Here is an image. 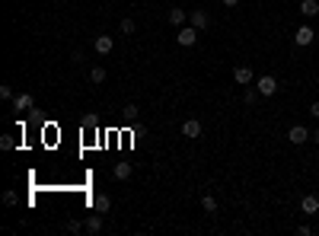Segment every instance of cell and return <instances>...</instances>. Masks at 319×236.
<instances>
[{"mask_svg": "<svg viewBox=\"0 0 319 236\" xmlns=\"http://www.w3.org/2000/svg\"><path fill=\"white\" fill-rule=\"evenodd\" d=\"M310 137H313V134H310V128H303V125H291V128H287V140H291L294 147H303Z\"/></svg>", "mask_w": 319, "mask_h": 236, "instance_id": "1", "label": "cell"}, {"mask_svg": "<svg viewBox=\"0 0 319 236\" xmlns=\"http://www.w3.org/2000/svg\"><path fill=\"white\" fill-rule=\"evenodd\" d=\"M176 42L182 45V48H192V45L198 42V29L188 22V26H179V32H176Z\"/></svg>", "mask_w": 319, "mask_h": 236, "instance_id": "2", "label": "cell"}, {"mask_svg": "<svg viewBox=\"0 0 319 236\" xmlns=\"http://www.w3.org/2000/svg\"><path fill=\"white\" fill-rule=\"evenodd\" d=\"M233 80H236L240 86H252V83H255V74H252L249 64H240V67L233 70Z\"/></svg>", "mask_w": 319, "mask_h": 236, "instance_id": "3", "label": "cell"}, {"mask_svg": "<svg viewBox=\"0 0 319 236\" xmlns=\"http://www.w3.org/2000/svg\"><path fill=\"white\" fill-rule=\"evenodd\" d=\"M255 90L262 93V96H275V93H278V80L271 77V74H265V77L255 80Z\"/></svg>", "mask_w": 319, "mask_h": 236, "instance_id": "4", "label": "cell"}, {"mask_svg": "<svg viewBox=\"0 0 319 236\" xmlns=\"http://www.w3.org/2000/svg\"><path fill=\"white\" fill-rule=\"evenodd\" d=\"M313 42H316L313 26H300L297 32H294V45H300V48H306V45H313Z\"/></svg>", "mask_w": 319, "mask_h": 236, "instance_id": "5", "label": "cell"}, {"mask_svg": "<svg viewBox=\"0 0 319 236\" xmlns=\"http://www.w3.org/2000/svg\"><path fill=\"white\" fill-rule=\"evenodd\" d=\"M10 102H13V112H29V109H32V105H35V99H32V93H16V96H13V99H10Z\"/></svg>", "mask_w": 319, "mask_h": 236, "instance_id": "6", "label": "cell"}, {"mask_svg": "<svg viewBox=\"0 0 319 236\" xmlns=\"http://www.w3.org/2000/svg\"><path fill=\"white\" fill-rule=\"evenodd\" d=\"M188 22H192L198 32H205V29L211 26V16L205 13V10H192V13H188Z\"/></svg>", "mask_w": 319, "mask_h": 236, "instance_id": "7", "label": "cell"}, {"mask_svg": "<svg viewBox=\"0 0 319 236\" xmlns=\"http://www.w3.org/2000/svg\"><path fill=\"white\" fill-rule=\"evenodd\" d=\"M93 48H96V54H112V48H115V39H112V35H96Z\"/></svg>", "mask_w": 319, "mask_h": 236, "instance_id": "8", "label": "cell"}, {"mask_svg": "<svg viewBox=\"0 0 319 236\" xmlns=\"http://www.w3.org/2000/svg\"><path fill=\"white\" fill-rule=\"evenodd\" d=\"M90 208L99 211V214H105V211L112 208V198H109V195H93V198H90Z\"/></svg>", "mask_w": 319, "mask_h": 236, "instance_id": "9", "label": "cell"}, {"mask_svg": "<svg viewBox=\"0 0 319 236\" xmlns=\"http://www.w3.org/2000/svg\"><path fill=\"white\" fill-rule=\"evenodd\" d=\"M300 211L303 214H319V198L316 195H303L300 198Z\"/></svg>", "mask_w": 319, "mask_h": 236, "instance_id": "10", "label": "cell"}, {"mask_svg": "<svg viewBox=\"0 0 319 236\" xmlns=\"http://www.w3.org/2000/svg\"><path fill=\"white\" fill-rule=\"evenodd\" d=\"M83 230H86V233H93V236H96V233L102 230V217H99V211H93V214L83 220Z\"/></svg>", "mask_w": 319, "mask_h": 236, "instance_id": "11", "label": "cell"}, {"mask_svg": "<svg viewBox=\"0 0 319 236\" xmlns=\"http://www.w3.org/2000/svg\"><path fill=\"white\" fill-rule=\"evenodd\" d=\"M182 134H185V137H201V122H198V118H188V122H182Z\"/></svg>", "mask_w": 319, "mask_h": 236, "instance_id": "12", "label": "cell"}, {"mask_svg": "<svg viewBox=\"0 0 319 236\" xmlns=\"http://www.w3.org/2000/svg\"><path fill=\"white\" fill-rule=\"evenodd\" d=\"M131 172H134V169H131V163H125V160H122V163H115V169H112V175H115L118 182L131 179Z\"/></svg>", "mask_w": 319, "mask_h": 236, "instance_id": "13", "label": "cell"}, {"mask_svg": "<svg viewBox=\"0 0 319 236\" xmlns=\"http://www.w3.org/2000/svg\"><path fill=\"white\" fill-rule=\"evenodd\" d=\"M300 13H303L306 19L319 16V4H316V0H300Z\"/></svg>", "mask_w": 319, "mask_h": 236, "instance_id": "14", "label": "cell"}, {"mask_svg": "<svg viewBox=\"0 0 319 236\" xmlns=\"http://www.w3.org/2000/svg\"><path fill=\"white\" fill-rule=\"evenodd\" d=\"M169 22H172V26L176 29H179V26H185V22H188V13H185V10H169Z\"/></svg>", "mask_w": 319, "mask_h": 236, "instance_id": "15", "label": "cell"}, {"mask_svg": "<svg viewBox=\"0 0 319 236\" xmlns=\"http://www.w3.org/2000/svg\"><path fill=\"white\" fill-rule=\"evenodd\" d=\"M258 99H262V93H258L255 86H246V93H243V102H246V105H255Z\"/></svg>", "mask_w": 319, "mask_h": 236, "instance_id": "16", "label": "cell"}, {"mask_svg": "<svg viewBox=\"0 0 319 236\" xmlns=\"http://www.w3.org/2000/svg\"><path fill=\"white\" fill-rule=\"evenodd\" d=\"M90 83H96V86H99V83H105V67H99V64H96V67L90 70Z\"/></svg>", "mask_w": 319, "mask_h": 236, "instance_id": "17", "label": "cell"}, {"mask_svg": "<svg viewBox=\"0 0 319 236\" xmlns=\"http://www.w3.org/2000/svg\"><path fill=\"white\" fill-rule=\"evenodd\" d=\"M201 208H205V214H217V198L214 195H205L201 198Z\"/></svg>", "mask_w": 319, "mask_h": 236, "instance_id": "18", "label": "cell"}, {"mask_svg": "<svg viewBox=\"0 0 319 236\" xmlns=\"http://www.w3.org/2000/svg\"><path fill=\"white\" fill-rule=\"evenodd\" d=\"M0 201H4L7 208H16V204H19V195H16V192H4V198H0Z\"/></svg>", "mask_w": 319, "mask_h": 236, "instance_id": "19", "label": "cell"}, {"mask_svg": "<svg viewBox=\"0 0 319 236\" xmlns=\"http://www.w3.org/2000/svg\"><path fill=\"white\" fill-rule=\"evenodd\" d=\"M134 29H137V26H134V19H131V16H125V19H122V35H134Z\"/></svg>", "mask_w": 319, "mask_h": 236, "instance_id": "20", "label": "cell"}, {"mask_svg": "<svg viewBox=\"0 0 319 236\" xmlns=\"http://www.w3.org/2000/svg\"><path fill=\"white\" fill-rule=\"evenodd\" d=\"M125 115H128V118H131V122H134V118H140V109H137L134 102H128V105H125Z\"/></svg>", "mask_w": 319, "mask_h": 236, "instance_id": "21", "label": "cell"}, {"mask_svg": "<svg viewBox=\"0 0 319 236\" xmlns=\"http://www.w3.org/2000/svg\"><path fill=\"white\" fill-rule=\"evenodd\" d=\"M67 233H86V230H83L80 220H67Z\"/></svg>", "mask_w": 319, "mask_h": 236, "instance_id": "22", "label": "cell"}, {"mask_svg": "<svg viewBox=\"0 0 319 236\" xmlns=\"http://www.w3.org/2000/svg\"><path fill=\"white\" fill-rule=\"evenodd\" d=\"M0 96H4V99H13L16 93H13V86H7V83H4V86H0Z\"/></svg>", "mask_w": 319, "mask_h": 236, "instance_id": "23", "label": "cell"}, {"mask_svg": "<svg viewBox=\"0 0 319 236\" xmlns=\"http://www.w3.org/2000/svg\"><path fill=\"white\" fill-rule=\"evenodd\" d=\"M0 147H4V150H13V137H0Z\"/></svg>", "mask_w": 319, "mask_h": 236, "instance_id": "24", "label": "cell"}, {"mask_svg": "<svg viewBox=\"0 0 319 236\" xmlns=\"http://www.w3.org/2000/svg\"><path fill=\"white\" fill-rule=\"evenodd\" d=\"M310 115H313V118H319V99H316V102H310Z\"/></svg>", "mask_w": 319, "mask_h": 236, "instance_id": "25", "label": "cell"}, {"mask_svg": "<svg viewBox=\"0 0 319 236\" xmlns=\"http://www.w3.org/2000/svg\"><path fill=\"white\" fill-rule=\"evenodd\" d=\"M220 4H223V7H236V4H240V0H220Z\"/></svg>", "mask_w": 319, "mask_h": 236, "instance_id": "26", "label": "cell"}, {"mask_svg": "<svg viewBox=\"0 0 319 236\" xmlns=\"http://www.w3.org/2000/svg\"><path fill=\"white\" fill-rule=\"evenodd\" d=\"M313 140H316V144H319V128H316V131H313Z\"/></svg>", "mask_w": 319, "mask_h": 236, "instance_id": "27", "label": "cell"}]
</instances>
